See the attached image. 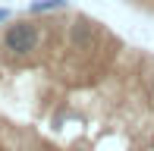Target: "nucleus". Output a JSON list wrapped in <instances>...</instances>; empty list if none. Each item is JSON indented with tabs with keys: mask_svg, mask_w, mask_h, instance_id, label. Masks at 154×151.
<instances>
[{
	"mask_svg": "<svg viewBox=\"0 0 154 151\" xmlns=\"http://www.w3.org/2000/svg\"><path fill=\"white\" fill-rule=\"evenodd\" d=\"M38 44H41V32H38L35 22H29V19H16V22L6 25L3 47L13 54V57H29V54L38 51Z\"/></svg>",
	"mask_w": 154,
	"mask_h": 151,
	"instance_id": "1",
	"label": "nucleus"
},
{
	"mask_svg": "<svg viewBox=\"0 0 154 151\" xmlns=\"http://www.w3.org/2000/svg\"><path fill=\"white\" fill-rule=\"evenodd\" d=\"M0 22H10V10H3V6H0Z\"/></svg>",
	"mask_w": 154,
	"mask_h": 151,
	"instance_id": "4",
	"label": "nucleus"
},
{
	"mask_svg": "<svg viewBox=\"0 0 154 151\" xmlns=\"http://www.w3.org/2000/svg\"><path fill=\"white\" fill-rule=\"evenodd\" d=\"M94 41H97L94 22H88V19L75 16V22L69 25V44H72V51H91Z\"/></svg>",
	"mask_w": 154,
	"mask_h": 151,
	"instance_id": "2",
	"label": "nucleus"
},
{
	"mask_svg": "<svg viewBox=\"0 0 154 151\" xmlns=\"http://www.w3.org/2000/svg\"><path fill=\"white\" fill-rule=\"evenodd\" d=\"M29 10H32V13H54V10H66V0H35Z\"/></svg>",
	"mask_w": 154,
	"mask_h": 151,
	"instance_id": "3",
	"label": "nucleus"
}]
</instances>
